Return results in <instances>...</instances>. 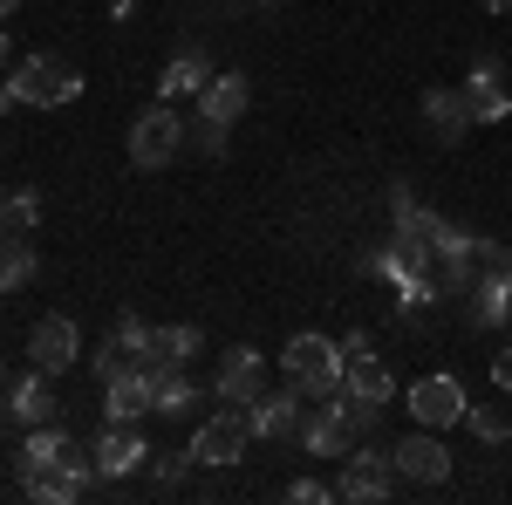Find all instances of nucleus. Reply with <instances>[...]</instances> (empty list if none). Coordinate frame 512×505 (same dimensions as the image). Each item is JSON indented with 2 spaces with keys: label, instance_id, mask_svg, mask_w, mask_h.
I'll return each instance as SVG.
<instances>
[{
  "label": "nucleus",
  "instance_id": "nucleus-32",
  "mask_svg": "<svg viewBox=\"0 0 512 505\" xmlns=\"http://www.w3.org/2000/svg\"><path fill=\"white\" fill-rule=\"evenodd\" d=\"M185 465H192V451H185V458H158V485H178Z\"/></svg>",
  "mask_w": 512,
  "mask_h": 505
},
{
  "label": "nucleus",
  "instance_id": "nucleus-6",
  "mask_svg": "<svg viewBox=\"0 0 512 505\" xmlns=\"http://www.w3.org/2000/svg\"><path fill=\"white\" fill-rule=\"evenodd\" d=\"M96 478H103V471H96V451L69 437V451H62V465H48L41 478H21V492H28V499H41V505H76L82 492L96 485Z\"/></svg>",
  "mask_w": 512,
  "mask_h": 505
},
{
  "label": "nucleus",
  "instance_id": "nucleus-16",
  "mask_svg": "<svg viewBox=\"0 0 512 505\" xmlns=\"http://www.w3.org/2000/svg\"><path fill=\"white\" fill-rule=\"evenodd\" d=\"M7 417H14V424L21 430H41V424H62V396H55V389H48V376H21V383L7 389Z\"/></svg>",
  "mask_w": 512,
  "mask_h": 505
},
{
  "label": "nucleus",
  "instance_id": "nucleus-1",
  "mask_svg": "<svg viewBox=\"0 0 512 505\" xmlns=\"http://www.w3.org/2000/svg\"><path fill=\"white\" fill-rule=\"evenodd\" d=\"M280 369H287V383L301 389V396H335L342 389V342H328V335H294L287 349H280Z\"/></svg>",
  "mask_w": 512,
  "mask_h": 505
},
{
  "label": "nucleus",
  "instance_id": "nucleus-18",
  "mask_svg": "<svg viewBox=\"0 0 512 505\" xmlns=\"http://www.w3.org/2000/svg\"><path fill=\"white\" fill-rule=\"evenodd\" d=\"M424 123H431L437 144H465V130H472L465 89H424Z\"/></svg>",
  "mask_w": 512,
  "mask_h": 505
},
{
  "label": "nucleus",
  "instance_id": "nucleus-15",
  "mask_svg": "<svg viewBox=\"0 0 512 505\" xmlns=\"http://www.w3.org/2000/svg\"><path fill=\"white\" fill-rule=\"evenodd\" d=\"M465 103H472V123L512 117V96H506V69H499V55H478V62H472V76H465Z\"/></svg>",
  "mask_w": 512,
  "mask_h": 505
},
{
  "label": "nucleus",
  "instance_id": "nucleus-14",
  "mask_svg": "<svg viewBox=\"0 0 512 505\" xmlns=\"http://www.w3.org/2000/svg\"><path fill=\"white\" fill-rule=\"evenodd\" d=\"M89 451H96V471H103V478H130V471H144V458H158V451L137 437V424H103V437H96Z\"/></svg>",
  "mask_w": 512,
  "mask_h": 505
},
{
  "label": "nucleus",
  "instance_id": "nucleus-23",
  "mask_svg": "<svg viewBox=\"0 0 512 505\" xmlns=\"http://www.w3.org/2000/svg\"><path fill=\"white\" fill-rule=\"evenodd\" d=\"M35 246H28V233H0V294H14V287H28L35 280Z\"/></svg>",
  "mask_w": 512,
  "mask_h": 505
},
{
  "label": "nucleus",
  "instance_id": "nucleus-21",
  "mask_svg": "<svg viewBox=\"0 0 512 505\" xmlns=\"http://www.w3.org/2000/svg\"><path fill=\"white\" fill-rule=\"evenodd\" d=\"M478 321V328H499V321H512V273H485L472 287V308H465Z\"/></svg>",
  "mask_w": 512,
  "mask_h": 505
},
{
  "label": "nucleus",
  "instance_id": "nucleus-27",
  "mask_svg": "<svg viewBox=\"0 0 512 505\" xmlns=\"http://www.w3.org/2000/svg\"><path fill=\"white\" fill-rule=\"evenodd\" d=\"M287 499H294V505H328V499H335V485H321V478H294Z\"/></svg>",
  "mask_w": 512,
  "mask_h": 505
},
{
  "label": "nucleus",
  "instance_id": "nucleus-3",
  "mask_svg": "<svg viewBox=\"0 0 512 505\" xmlns=\"http://www.w3.org/2000/svg\"><path fill=\"white\" fill-rule=\"evenodd\" d=\"M342 396H349V410H355V424H362V430L376 424V417H383V403L396 396V376L383 369V355H369V349L342 355Z\"/></svg>",
  "mask_w": 512,
  "mask_h": 505
},
{
  "label": "nucleus",
  "instance_id": "nucleus-5",
  "mask_svg": "<svg viewBox=\"0 0 512 505\" xmlns=\"http://www.w3.org/2000/svg\"><path fill=\"white\" fill-rule=\"evenodd\" d=\"M396 485H403V478H396V458H390V451H383V444H355V451H349V471L335 478V499H342V505H383Z\"/></svg>",
  "mask_w": 512,
  "mask_h": 505
},
{
  "label": "nucleus",
  "instance_id": "nucleus-19",
  "mask_svg": "<svg viewBox=\"0 0 512 505\" xmlns=\"http://www.w3.org/2000/svg\"><path fill=\"white\" fill-rule=\"evenodd\" d=\"M246 103H253V82L239 76H212L205 82V89H198V117H212V123H226V130H233L239 117H246Z\"/></svg>",
  "mask_w": 512,
  "mask_h": 505
},
{
  "label": "nucleus",
  "instance_id": "nucleus-36",
  "mask_svg": "<svg viewBox=\"0 0 512 505\" xmlns=\"http://www.w3.org/2000/svg\"><path fill=\"white\" fill-rule=\"evenodd\" d=\"M485 7H492V14H512V0H485Z\"/></svg>",
  "mask_w": 512,
  "mask_h": 505
},
{
  "label": "nucleus",
  "instance_id": "nucleus-11",
  "mask_svg": "<svg viewBox=\"0 0 512 505\" xmlns=\"http://www.w3.org/2000/svg\"><path fill=\"white\" fill-rule=\"evenodd\" d=\"M212 389H219V403L253 410V403L267 396V355H260V349H226V362H219Z\"/></svg>",
  "mask_w": 512,
  "mask_h": 505
},
{
  "label": "nucleus",
  "instance_id": "nucleus-30",
  "mask_svg": "<svg viewBox=\"0 0 512 505\" xmlns=\"http://www.w3.org/2000/svg\"><path fill=\"white\" fill-rule=\"evenodd\" d=\"M492 383H499V396H512V342L492 355Z\"/></svg>",
  "mask_w": 512,
  "mask_h": 505
},
{
  "label": "nucleus",
  "instance_id": "nucleus-7",
  "mask_svg": "<svg viewBox=\"0 0 512 505\" xmlns=\"http://www.w3.org/2000/svg\"><path fill=\"white\" fill-rule=\"evenodd\" d=\"M355 410H349V396L335 389V396H321L315 410L301 417V451H315V458H349L355 451Z\"/></svg>",
  "mask_w": 512,
  "mask_h": 505
},
{
  "label": "nucleus",
  "instance_id": "nucleus-35",
  "mask_svg": "<svg viewBox=\"0 0 512 505\" xmlns=\"http://www.w3.org/2000/svg\"><path fill=\"white\" fill-rule=\"evenodd\" d=\"M7 110H14V89H7V82H0V117H7Z\"/></svg>",
  "mask_w": 512,
  "mask_h": 505
},
{
  "label": "nucleus",
  "instance_id": "nucleus-29",
  "mask_svg": "<svg viewBox=\"0 0 512 505\" xmlns=\"http://www.w3.org/2000/svg\"><path fill=\"white\" fill-rule=\"evenodd\" d=\"M198 151H205V157H219V151H226V123L198 117Z\"/></svg>",
  "mask_w": 512,
  "mask_h": 505
},
{
  "label": "nucleus",
  "instance_id": "nucleus-12",
  "mask_svg": "<svg viewBox=\"0 0 512 505\" xmlns=\"http://www.w3.org/2000/svg\"><path fill=\"white\" fill-rule=\"evenodd\" d=\"M151 403H158L151 369L130 362V369H117V376L103 383V424H137V417H151Z\"/></svg>",
  "mask_w": 512,
  "mask_h": 505
},
{
  "label": "nucleus",
  "instance_id": "nucleus-9",
  "mask_svg": "<svg viewBox=\"0 0 512 505\" xmlns=\"http://www.w3.org/2000/svg\"><path fill=\"white\" fill-rule=\"evenodd\" d=\"M76 355H82L76 314H41L35 335H28V362H35L41 376H62V369H76Z\"/></svg>",
  "mask_w": 512,
  "mask_h": 505
},
{
  "label": "nucleus",
  "instance_id": "nucleus-17",
  "mask_svg": "<svg viewBox=\"0 0 512 505\" xmlns=\"http://www.w3.org/2000/svg\"><path fill=\"white\" fill-rule=\"evenodd\" d=\"M301 389H287V396H260L246 417H253V437H267V444H301V403H294Z\"/></svg>",
  "mask_w": 512,
  "mask_h": 505
},
{
  "label": "nucleus",
  "instance_id": "nucleus-34",
  "mask_svg": "<svg viewBox=\"0 0 512 505\" xmlns=\"http://www.w3.org/2000/svg\"><path fill=\"white\" fill-rule=\"evenodd\" d=\"M7 62H14V41H7V28H0V69H7Z\"/></svg>",
  "mask_w": 512,
  "mask_h": 505
},
{
  "label": "nucleus",
  "instance_id": "nucleus-8",
  "mask_svg": "<svg viewBox=\"0 0 512 505\" xmlns=\"http://www.w3.org/2000/svg\"><path fill=\"white\" fill-rule=\"evenodd\" d=\"M246 444H253V417H246V410H219V417H205V424L192 430V465L226 471V465L246 458Z\"/></svg>",
  "mask_w": 512,
  "mask_h": 505
},
{
  "label": "nucleus",
  "instance_id": "nucleus-26",
  "mask_svg": "<svg viewBox=\"0 0 512 505\" xmlns=\"http://www.w3.org/2000/svg\"><path fill=\"white\" fill-rule=\"evenodd\" d=\"M465 424H472L485 444H499V437L512 430V417H506V410H465Z\"/></svg>",
  "mask_w": 512,
  "mask_h": 505
},
{
  "label": "nucleus",
  "instance_id": "nucleus-10",
  "mask_svg": "<svg viewBox=\"0 0 512 505\" xmlns=\"http://www.w3.org/2000/svg\"><path fill=\"white\" fill-rule=\"evenodd\" d=\"M465 410H472V396L458 376H424V383H410V417L424 430H451L465 424Z\"/></svg>",
  "mask_w": 512,
  "mask_h": 505
},
{
  "label": "nucleus",
  "instance_id": "nucleus-4",
  "mask_svg": "<svg viewBox=\"0 0 512 505\" xmlns=\"http://www.w3.org/2000/svg\"><path fill=\"white\" fill-rule=\"evenodd\" d=\"M178 151H185V117H178V103H151L144 117L130 123V164H137V171H164Z\"/></svg>",
  "mask_w": 512,
  "mask_h": 505
},
{
  "label": "nucleus",
  "instance_id": "nucleus-22",
  "mask_svg": "<svg viewBox=\"0 0 512 505\" xmlns=\"http://www.w3.org/2000/svg\"><path fill=\"white\" fill-rule=\"evenodd\" d=\"M62 451H69V430L62 424L28 430V444H21V478H41L48 465H62Z\"/></svg>",
  "mask_w": 512,
  "mask_h": 505
},
{
  "label": "nucleus",
  "instance_id": "nucleus-28",
  "mask_svg": "<svg viewBox=\"0 0 512 505\" xmlns=\"http://www.w3.org/2000/svg\"><path fill=\"white\" fill-rule=\"evenodd\" d=\"M478 260H485V273H512V246H499V239H478Z\"/></svg>",
  "mask_w": 512,
  "mask_h": 505
},
{
  "label": "nucleus",
  "instance_id": "nucleus-13",
  "mask_svg": "<svg viewBox=\"0 0 512 505\" xmlns=\"http://www.w3.org/2000/svg\"><path fill=\"white\" fill-rule=\"evenodd\" d=\"M390 458H396V478H403V485H444V478H451V451L437 444L431 430L390 444Z\"/></svg>",
  "mask_w": 512,
  "mask_h": 505
},
{
  "label": "nucleus",
  "instance_id": "nucleus-25",
  "mask_svg": "<svg viewBox=\"0 0 512 505\" xmlns=\"http://www.w3.org/2000/svg\"><path fill=\"white\" fill-rule=\"evenodd\" d=\"M110 342H117V349L130 355V362H151V328H144L137 314H123L117 328H110Z\"/></svg>",
  "mask_w": 512,
  "mask_h": 505
},
{
  "label": "nucleus",
  "instance_id": "nucleus-38",
  "mask_svg": "<svg viewBox=\"0 0 512 505\" xmlns=\"http://www.w3.org/2000/svg\"><path fill=\"white\" fill-rule=\"evenodd\" d=\"M0 212H7V198H0Z\"/></svg>",
  "mask_w": 512,
  "mask_h": 505
},
{
  "label": "nucleus",
  "instance_id": "nucleus-24",
  "mask_svg": "<svg viewBox=\"0 0 512 505\" xmlns=\"http://www.w3.org/2000/svg\"><path fill=\"white\" fill-rule=\"evenodd\" d=\"M205 349V335H198L192 321H178V328H151V362H192Z\"/></svg>",
  "mask_w": 512,
  "mask_h": 505
},
{
  "label": "nucleus",
  "instance_id": "nucleus-20",
  "mask_svg": "<svg viewBox=\"0 0 512 505\" xmlns=\"http://www.w3.org/2000/svg\"><path fill=\"white\" fill-rule=\"evenodd\" d=\"M205 82H212V69H205V55H198V48H185V55H171V62H164V76H158V103L198 96Z\"/></svg>",
  "mask_w": 512,
  "mask_h": 505
},
{
  "label": "nucleus",
  "instance_id": "nucleus-37",
  "mask_svg": "<svg viewBox=\"0 0 512 505\" xmlns=\"http://www.w3.org/2000/svg\"><path fill=\"white\" fill-rule=\"evenodd\" d=\"M0 14H21V0H0Z\"/></svg>",
  "mask_w": 512,
  "mask_h": 505
},
{
  "label": "nucleus",
  "instance_id": "nucleus-33",
  "mask_svg": "<svg viewBox=\"0 0 512 505\" xmlns=\"http://www.w3.org/2000/svg\"><path fill=\"white\" fill-rule=\"evenodd\" d=\"M110 14H117V21H130V14H137V0H110Z\"/></svg>",
  "mask_w": 512,
  "mask_h": 505
},
{
  "label": "nucleus",
  "instance_id": "nucleus-31",
  "mask_svg": "<svg viewBox=\"0 0 512 505\" xmlns=\"http://www.w3.org/2000/svg\"><path fill=\"white\" fill-rule=\"evenodd\" d=\"M7 205H14L21 226H35V219H41V192H21V198H7Z\"/></svg>",
  "mask_w": 512,
  "mask_h": 505
},
{
  "label": "nucleus",
  "instance_id": "nucleus-2",
  "mask_svg": "<svg viewBox=\"0 0 512 505\" xmlns=\"http://www.w3.org/2000/svg\"><path fill=\"white\" fill-rule=\"evenodd\" d=\"M7 89H14V103H28V110H62V103L82 96V69L62 62V55H28L21 76H7Z\"/></svg>",
  "mask_w": 512,
  "mask_h": 505
}]
</instances>
